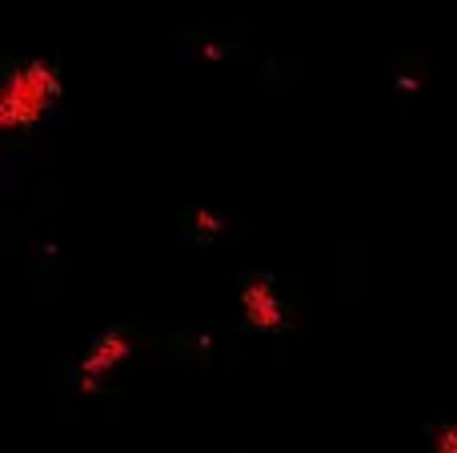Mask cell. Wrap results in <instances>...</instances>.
<instances>
[{"label":"cell","mask_w":457,"mask_h":453,"mask_svg":"<svg viewBox=\"0 0 457 453\" xmlns=\"http://www.w3.org/2000/svg\"><path fill=\"white\" fill-rule=\"evenodd\" d=\"M237 309L253 334H285L289 329V305L269 273H249L237 289Z\"/></svg>","instance_id":"obj_3"},{"label":"cell","mask_w":457,"mask_h":453,"mask_svg":"<svg viewBox=\"0 0 457 453\" xmlns=\"http://www.w3.org/2000/svg\"><path fill=\"white\" fill-rule=\"evenodd\" d=\"M137 358V337L129 329H104L85 345L77 361V393L80 398H101L109 382Z\"/></svg>","instance_id":"obj_2"},{"label":"cell","mask_w":457,"mask_h":453,"mask_svg":"<svg viewBox=\"0 0 457 453\" xmlns=\"http://www.w3.org/2000/svg\"><path fill=\"white\" fill-rule=\"evenodd\" d=\"M394 88H397V93H402V96H418L421 88H426V80H421L418 72H402V77L394 80Z\"/></svg>","instance_id":"obj_6"},{"label":"cell","mask_w":457,"mask_h":453,"mask_svg":"<svg viewBox=\"0 0 457 453\" xmlns=\"http://www.w3.org/2000/svg\"><path fill=\"white\" fill-rule=\"evenodd\" d=\"M228 217L221 213V209H213V205H193V213H189V237L197 241V245H217V241H225L228 237Z\"/></svg>","instance_id":"obj_4"},{"label":"cell","mask_w":457,"mask_h":453,"mask_svg":"<svg viewBox=\"0 0 457 453\" xmlns=\"http://www.w3.org/2000/svg\"><path fill=\"white\" fill-rule=\"evenodd\" d=\"M64 101V77L48 56H24L0 77V133L24 136L40 128Z\"/></svg>","instance_id":"obj_1"},{"label":"cell","mask_w":457,"mask_h":453,"mask_svg":"<svg viewBox=\"0 0 457 453\" xmlns=\"http://www.w3.org/2000/svg\"><path fill=\"white\" fill-rule=\"evenodd\" d=\"M225 453H249V449H225Z\"/></svg>","instance_id":"obj_8"},{"label":"cell","mask_w":457,"mask_h":453,"mask_svg":"<svg viewBox=\"0 0 457 453\" xmlns=\"http://www.w3.org/2000/svg\"><path fill=\"white\" fill-rule=\"evenodd\" d=\"M426 453H457V422H442L429 433V449Z\"/></svg>","instance_id":"obj_5"},{"label":"cell","mask_w":457,"mask_h":453,"mask_svg":"<svg viewBox=\"0 0 457 453\" xmlns=\"http://www.w3.org/2000/svg\"><path fill=\"white\" fill-rule=\"evenodd\" d=\"M201 56L205 61H225V45H201Z\"/></svg>","instance_id":"obj_7"}]
</instances>
